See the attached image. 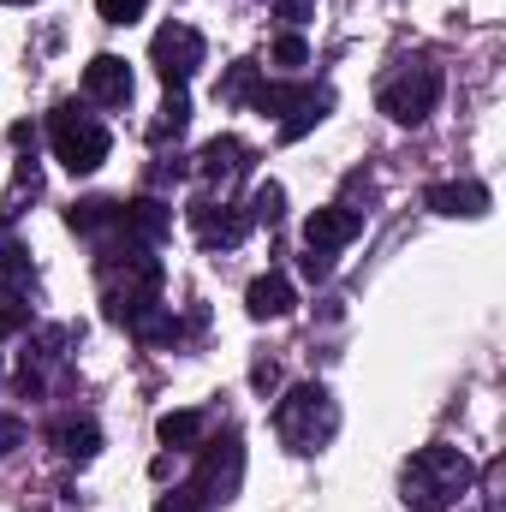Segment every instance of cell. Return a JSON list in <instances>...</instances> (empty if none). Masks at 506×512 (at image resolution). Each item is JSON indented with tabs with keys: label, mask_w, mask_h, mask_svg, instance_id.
Instances as JSON below:
<instances>
[{
	"label": "cell",
	"mask_w": 506,
	"mask_h": 512,
	"mask_svg": "<svg viewBox=\"0 0 506 512\" xmlns=\"http://www.w3.org/2000/svg\"><path fill=\"white\" fill-rule=\"evenodd\" d=\"M268 60H274L280 72H298V66L310 60V42H304V36H280V42L268 48Z\"/></svg>",
	"instance_id": "cell-21"
},
{
	"label": "cell",
	"mask_w": 506,
	"mask_h": 512,
	"mask_svg": "<svg viewBox=\"0 0 506 512\" xmlns=\"http://www.w3.org/2000/svg\"><path fill=\"white\" fill-rule=\"evenodd\" d=\"M30 280H36V268H30V251L24 245H0V292L12 298V292H30Z\"/></svg>",
	"instance_id": "cell-18"
},
{
	"label": "cell",
	"mask_w": 506,
	"mask_h": 512,
	"mask_svg": "<svg viewBox=\"0 0 506 512\" xmlns=\"http://www.w3.org/2000/svg\"><path fill=\"white\" fill-rule=\"evenodd\" d=\"M245 215H251V227H256V221H268V227H274V221L286 215V191H280L274 179H268V185H256V191H251V209H245Z\"/></svg>",
	"instance_id": "cell-20"
},
{
	"label": "cell",
	"mask_w": 506,
	"mask_h": 512,
	"mask_svg": "<svg viewBox=\"0 0 506 512\" xmlns=\"http://www.w3.org/2000/svg\"><path fill=\"white\" fill-rule=\"evenodd\" d=\"M358 233H364V209H346V203H328V209H316V215L304 221V245L316 256L346 251Z\"/></svg>",
	"instance_id": "cell-7"
},
{
	"label": "cell",
	"mask_w": 506,
	"mask_h": 512,
	"mask_svg": "<svg viewBox=\"0 0 506 512\" xmlns=\"http://www.w3.org/2000/svg\"><path fill=\"white\" fill-rule=\"evenodd\" d=\"M191 233H197L209 251H233V245L251 233V215H245V209H227V203H197V209H191Z\"/></svg>",
	"instance_id": "cell-8"
},
{
	"label": "cell",
	"mask_w": 506,
	"mask_h": 512,
	"mask_svg": "<svg viewBox=\"0 0 506 512\" xmlns=\"http://www.w3.org/2000/svg\"><path fill=\"white\" fill-rule=\"evenodd\" d=\"M328 108H334V96L304 84V96H298V102L286 108V120H280V137H286V143H292V137H304L310 126H322V120H328Z\"/></svg>",
	"instance_id": "cell-14"
},
{
	"label": "cell",
	"mask_w": 506,
	"mask_h": 512,
	"mask_svg": "<svg viewBox=\"0 0 506 512\" xmlns=\"http://www.w3.org/2000/svg\"><path fill=\"white\" fill-rule=\"evenodd\" d=\"M12 447H24V423H18L12 411H0V459H6Z\"/></svg>",
	"instance_id": "cell-24"
},
{
	"label": "cell",
	"mask_w": 506,
	"mask_h": 512,
	"mask_svg": "<svg viewBox=\"0 0 506 512\" xmlns=\"http://www.w3.org/2000/svg\"><path fill=\"white\" fill-rule=\"evenodd\" d=\"M256 90H262V66H256V60H239V66H227V78L215 84V102H227V108H245Z\"/></svg>",
	"instance_id": "cell-16"
},
{
	"label": "cell",
	"mask_w": 506,
	"mask_h": 512,
	"mask_svg": "<svg viewBox=\"0 0 506 512\" xmlns=\"http://www.w3.org/2000/svg\"><path fill=\"white\" fill-rule=\"evenodd\" d=\"M239 483H245V447H239V435L227 429L221 441H203V453H197V495L203 501H233L239 495Z\"/></svg>",
	"instance_id": "cell-6"
},
{
	"label": "cell",
	"mask_w": 506,
	"mask_h": 512,
	"mask_svg": "<svg viewBox=\"0 0 506 512\" xmlns=\"http://www.w3.org/2000/svg\"><path fill=\"white\" fill-rule=\"evenodd\" d=\"M0 6H30V0H0Z\"/></svg>",
	"instance_id": "cell-28"
},
{
	"label": "cell",
	"mask_w": 506,
	"mask_h": 512,
	"mask_svg": "<svg viewBox=\"0 0 506 512\" xmlns=\"http://www.w3.org/2000/svg\"><path fill=\"white\" fill-rule=\"evenodd\" d=\"M155 435H161L167 447H197V441L209 435V417H203V411H167V417L155 423Z\"/></svg>",
	"instance_id": "cell-17"
},
{
	"label": "cell",
	"mask_w": 506,
	"mask_h": 512,
	"mask_svg": "<svg viewBox=\"0 0 506 512\" xmlns=\"http://www.w3.org/2000/svg\"><path fill=\"white\" fill-rule=\"evenodd\" d=\"M48 143H54V161H60L66 173H96V167L108 161V149H114L108 126H102L96 114H84L78 102H60V108L48 114Z\"/></svg>",
	"instance_id": "cell-3"
},
{
	"label": "cell",
	"mask_w": 506,
	"mask_h": 512,
	"mask_svg": "<svg viewBox=\"0 0 506 512\" xmlns=\"http://www.w3.org/2000/svg\"><path fill=\"white\" fill-rule=\"evenodd\" d=\"M143 6H149V0H96V12H102L108 24H137Z\"/></svg>",
	"instance_id": "cell-23"
},
{
	"label": "cell",
	"mask_w": 506,
	"mask_h": 512,
	"mask_svg": "<svg viewBox=\"0 0 506 512\" xmlns=\"http://www.w3.org/2000/svg\"><path fill=\"white\" fill-rule=\"evenodd\" d=\"M149 60H155V72H161V84L167 90H185L191 78H197V66H203V36L191 30V24H161L155 30V42H149Z\"/></svg>",
	"instance_id": "cell-5"
},
{
	"label": "cell",
	"mask_w": 506,
	"mask_h": 512,
	"mask_svg": "<svg viewBox=\"0 0 506 512\" xmlns=\"http://www.w3.org/2000/svg\"><path fill=\"white\" fill-rule=\"evenodd\" d=\"M185 126H191V102H185V90H167V102H161V114H155L149 137H155V143H167V137H179Z\"/></svg>",
	"instance_id": "cell-19"
},
{
	"label": "cell",
	"mask_w": 506,
	"mask_h": 512,
	"mask_svg": "<svg viewBox=\"0 0 506 512\" xmlns=\"http://www.w3.org/2000/svg\"><path fill=\"white\" fill-rule=\"evenodd\" d=\"M441 102V72L435 66H405L399 78L381 84V114L399 120V126H423Z\"/></svg>",
	"instance_id": "cell-4"
},
{
	"label": "cell",
	"mask_w": 506,
	"mask_h": 512,
	"mask_svg": "<svg viewBox=\"0 0 506 512\" xmlns=\"http://www.w3.org/2000/svg\"><path fill=\"white\" fill-rule=\"evenodd\" d=\"M18 328H24V310L0 298V340H6V334H18Z\"/></svg>",
	"instance_id": "cell-26"
},
{
	"label": "cell",
	"mask_w": 506,
	"mask_h": 512,
	"mask_svg": "<svg viewBox=\"0 0 506 512\" xmlns=\"http://www.w3.org/2000/svg\"><path fill=\"white\" fill-rule=\"evenodd\" d=\"M274 12H280L286 24H304V18L316 12V0H274Z\"/></svg>",
	"instance_id": "cell-25"
},
{
	"label": "cell",
	"mask_w": 506,
	"mask_h": 512,
	"mask_svg": "<svg viewBox=\"0 0 506 512\" xmlns=\"http://www.w3.org/2000/svg\"><path fill=\"white\" fill-rule=\"evenodd\" d=\"M429 209L447 215V221H477V215H489V185H477V179L429 185Z\"/></svg>",
	"instance_id": "cell-10"
},
{
	"label": "cell",
	"mask_w": 506,
	"mask_h": 512,
	"mask_svg": "<svg viewBox=\"0 0 506 512\" xmlns=\"http://www.w3.org/2000/svg\"><path fill=\"white\" fill-rule=\"evenodd\" d=\"M340 429V405L322 382H298L286 387V399L274 405V435L292 447V453H322Z\"/></svg>",
	"instance_id": "cell-2"
},
{
	"label": "cell",
	"mask_w": 506,
	"mask_h": 512,
	"mask_svg": "<svg viewBox=\"0 0 506 512\" xmlns=\"http://www.w3.org/2000/svg\"><path fill=\"white\" fill-rule=\"evenodd\" d=\"M292 304H298V292H292L286 274H262L245 292V310H251L256 322H280V316H292Z\"/></svg>",
	"instance_id": "cell-12"
},
{
	"label": "cell",
	"mask_w": 506,
	"mask_h": 512,
	"mask_svg": "<svg viewBox=\"0 0 506 512\" xmlns=\"http://www.w3.org/2000/svg\"><path fill=\"white\" fill-rule=\"evenodd\" d=\"M66 227H72V233H90V239H102V233H120V203H108V197L72 203V209H66Z\"/></svg>",
	"instance_id": "cell-15"
},
{
	"label": "cell",
	"mask_w": 506,
	"mask_h": 512,
	"mask_svg": "<svg viewBox=\"0 0 506 512\" xmlns=\"http://www.w3.org/2000/svg\"><path fill=\"white\" fill-rule=\"evenodd\" d=\"M84 96L102 102V108H126L131 102V66L120 54H96V60L84 66Z\"/></svg>",
	"instance_id": "cell-9"
},
{
	"label": "cell",
	"mask_w": 506,
	"mask_h": 512,
	"mask_svg": "<svg viewBox=\"0 0 506 512\" xmlns=\"http://www.w3.org/2000/svg\"><path fill=\"white\" fill-rule=\"evenodd\" d=\"M54 453L72 459V465H90L102 453V429L90 417H66V423H54Z\"/></svg>",
	"instance_id": "cell-13"
},
{
	"label": "cell",
	"mask_w": 506,
	"mask_h": 512,
	"mask_svg": "<svg viewBox=\"0 0 506 512\" xmlns=\"http://www.w3.org/2000/svg\"><path fill=\"white\" fill-rule=\"evenodd\" d=\"M155 512H209V501H203L197 489H167V495L155 501Z\"/></svg>",
	"instance_id": "cell-22"
},
{
	"label": "cell",
	"mask_w": 506,
	"mask_h": 512,
	"mask_svg": "<svg viewBox=\"0 0 506 512\" xmlns=\"http://www.w3.org/2000/svg\"><path fill=\"white\" fill-rule=\"evenodd\" d=\"M6 221H12V209H0V245H6Z\"/></svg>",
	"instance_id": "cell-27"
},
{
	"label": "cell",
	"mask_w": 506,
	"mask_h": 512,
	"mask_svg": "<svg viewBox=\"0 0 506 512\" xmlns=\"http://www.w3.org/2000/svg\"><path fill=\"white\" fill-rule=\"evenodd\" d=\"M471 483H477V465H471L459 447L435 441V447H417V453L405 459V471H399V501L411 512H447L459 495H471Z\"/></svg>",
	"instance_id": "cell-1"
},
{
	"label": "cell",
	"mask_w": 506,
	"mask_h": 512,
	"mask_svg": "<svg viewBox=\"0 0 506 512\" xmlns=\"http://www.w3.org/2000/svg\"><path fill=\"white\" fill-rule=\"evenodd\" d=\"M245 161H251V149H245L239 137H215V143H203V149H197V179L227 191V185L245 173Z\"/></svg>",
	"instance_id": "cell-11"
}]
</instances>
